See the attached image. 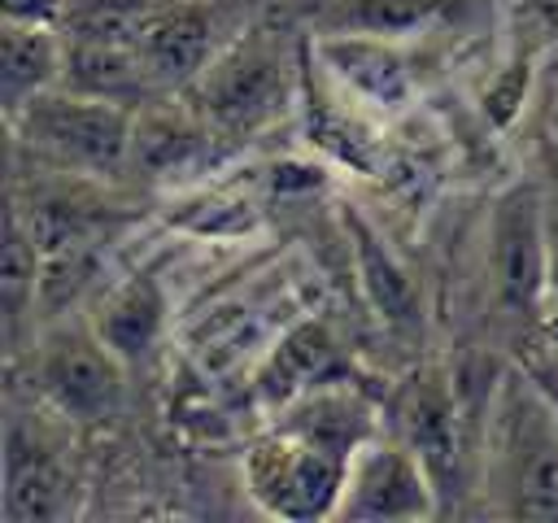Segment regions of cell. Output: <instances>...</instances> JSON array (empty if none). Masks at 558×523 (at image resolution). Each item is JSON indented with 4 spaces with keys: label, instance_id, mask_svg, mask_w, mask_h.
Segmentation results:
<instances>
[{
    "label": "cell",
    "instance_id": "1",
    "mask_svg": "<svg viewBox=\"0 0 558 523\" xmlns=\"http://www.w3.org/2000/svg\"><path fill=\"white\" fill-rule=\"evenodd\" d=\"M475 492L501 519H558V410L523 362L501 366L488 388Z\"/></svg>",
    "mask_w": 558,
    "mask_h": 523
},
{
    "label": "cell",
    "instance_id": "17",
    "mask_svg": "<svg viewBox=\"0 0 558 523\" xmlns=\"http://www.w3.org/2000/svg\"><path fill=\"white\" fill-rule=\"evenodd\" d=\"M475 0H327L314 31H353L397 44H423L453 26H466Z\"/></svg>",
    "mask_w": 558,
    "mask_h": 523
},
{
    "label": "cell",
    "instance_id": "3",
    "mask_svg": "<svg viewBox=\"0 0 558 523\" xmlns=\"http://www.w3.org/2000/svg\"><path fill=\"white\" fill-rule=\"evenodd\" d=\"M9 131L17 148L31 153V161L52 174L87 179V183H118L126 179V161H131L135 105L61 83L26 100L9 118Z\"/></svg>",
    "mask_w": 558,
    "mask_h": 523
},
{
    "label": "cell",
    "instance_id": "10",
    "mask_svg": "<svg viewBox=\"0 0 558 523\" xmlns=\"http://www.w3.org/2000/svg\"><path fill=\"white\" fill-rule=\"evenodd\" d=\"M384 423L423 458L440 488V506L449 510V492L466 484V427H462V401L458 388L440 366L410 370L392 401L384 405Z\"/></svg>",
    "mask_w": 558,
    "mask_h": 523
},
{
    "label": "cell",
    "instance_id": "24",
    "mask_svg": "<svg viewBox=\"0 0 558 523\" xmlns=\"http://www.w3.org/2000/svg\"><path fill=\"white\" fill-rule=\"evenodd\" d=\"M536 336L558 349V262H554V279H549V292H545V309H541Z\"/></svg>",
    "mask_w": 558,
    "mask_h": 523
},
{
    "label": "cell",
    "instance_id": "12",
    "mask_svg": "<svg viewBox=\"0 0 558 523\" xmlns=\"http://www.w3.org/2000/svg\"><path fill=\"white\" fill-rule=\"evenodd\" d=\"M218 144L222 135L187 105L183 92H174L170 100H144L135 105L126 174L148 187H174L192 174H205Z\"/></svg>",
    "mask_w": 558,
    "mask_h": 523
},
{
    "label": "cell",
    "instance_id": "22",
    "mask_svg": "<svg viewBox=\"0 0 558 523\" xmlns=\"http://www.w3.org/2000/svg\"><path fill=\"white\" fill-rule=\"evenodd\" d=\"M519 362L532 370V379L545 388V397H549L554 410H558V349H554L549 340L536 336V344H527V353H523Z\"/></svg>",
    "mask_w": 558,
    "mask_h": 523
},
{
    "label": "cell",
    "instance_id": "2",
    "mask_svg": "<svg viewBox=\"0 0 558 523\" xmlns=\"http://www.w3.org/2000/svg\"><path fill=\"white\" fill-rule=\"evenodd\" d=\"M301 65L305 39L292 44L275 26H248L222 39L183 96L222 139H253L283 118H296Z\"/></svg>",
    "mask_w": 558,
    "mask_h": 523
},
{
    "label": "cell",
    "instance_id": "20",
    "mask_svg": "<svg viewBox=\"0 0 558 523\" xmlns=\"http://www.w3.org/2000/svg\"><path fill=\"white\" fill-rule=\"evenodd\" d=\"M558 48V0H501V52L541 61Z\"/></svg>",
    "mask_w": 558,
    "mask_h": 523
},
{
    "label": "cell",
    "instance_id": "7",
    "mask_svg": "<svg viewBox=\"0 0 558 523\" xmlns=\"http://www.w3.org/2000/svg\"><path fill=\"white\" fill-rule=\"evenodd\" d=\"M126 362L92 331V323H52L31 344V392L70 423H100L122 405Z\"/></svg>",
    "mask_w": 558,
    "mask_h": 523
},
{
    "label": "cell",
    "instance_id": "5",
    "mask_svg": "<svg viewBox=\"0 0 558 523\" xmlns=\"http://www.w3.org/2000/svg\"><path fill=\"white\" fill-rule=\"evenodd\" d=\"M70 418L35 397L31 410H9L4 423V523H61L78 510V471Z\"/></svg>",
    "mask_w": 558,
    "mask_h": 523
},
{
    "label": "cell",
    "instance_id": "16",
    "mask_svg": "<svg viewBox=\"0 0 558 523\" xmlns=\"http://www.w3.org/2000/svg\"><path fill=\"white\" fill-rule=\"evenodd\" d=\"M344 240H349L357 292L371 305V314L388 331H418L423 327V288L357 205L344 209Z\"/></svg>",
    "mask_w": 558,
    "mask_h": 523
},
{
    "label": "cell",
    "instance_id": "18",
    "mask_svg": "<svg viewBox=\"0 0 558 523\" xmlns=\"http://www.w3.org/2000/svg\"><path fill=\"white\" fill-rule=\"evenodd\" d=\"M65 83V35L61 26L4 22L0 26V105L13 118L26 100Z\"/></svg>",
    "mask_w": 558,
    "mask_h": 523
},
{
    "label": "cell",
    "instance_id": "23",
    "mask_svg": "<svg viewBox=\"0 0 558 523\" xmlns=\"http://www.w3.org/2000/svg\"><path fill=\"white\" fill-rule=\"evenodd\" d=\"M70 0H0L4 22H39V26H61Z\"/></svg>",
    "mask_w": 558,
    "mask_h": 523
},
{
    "label": "cell",
    "instance_id": "19",
    "mask_svg": "<svg viewBox=\"0 0 558 523\" xmlns=\"http://www.w3.org/2000/svg\"><path fill=\"white\" fill-rule=\"evenodd\" d=\"M39 240L22 214V205H9L4 218V253H0V301H4V340L17 353V336L35 323L39 309Z\"/></svg>",
    "mask_w": 558,
    "mask_h": 523
},
{
    "label": "cell",
    "instance_id": "6",
    "mask_svg": "<svg viewBox=\"0 0 558 523\" xmlns=\"http://www.w3.org/2000/svg\"><path fill=\"white\" fill-rule=\"evenodd\" d=\"M554 262L558 253L549 244V218L536 183H510L506 192H497L484 248V275L497 309L506 318L536 327L554 279Z\"/></svg>",
    "mask_w": 558,
    "mask_h": 523
},
{
    "label": "cell",
    "instance_id": "4",
    "mask_svg": "<svg viewBox=\"0 0 558 523\" xmlns=\"http://www.w3.org/2000/svg\"><path fill=\"white\" fill-rule=\"evenodd\" d=\"M344 462L349 458L314 445L310 436L283 423H266L257 436L244 440L240 488L270 519H288V523L336 519Z\"/></svg>",
    "mask_w": 558,
    "mask_h": 523
},
{
    "label": "cell",
    "instance_id": "11",
    "mask_svg": "<svg viewBox=\"0 0 558 523\" xmlns=\"http://www.w3.org/2000/svg\"><path fill=\"white\" fill-rule=\"evenodd\" d=\"M310 57L366 109L379 118H397L418 100V65L414 44L353 35V31H310Z\"/></svg>",
    "mask_w": 558,
    "mask_h": 523
},
{
    "label": "cell",
    "instance_id": "8",
    "mask_svg": "<svg viewBox=\"0 0 558 523\" xmlns=\"http://www.w3.org/2000/svg\"><path fill=\"white\" fill-rule=\"evenodd\" d=\"M436 514H445V506H440V488L432 471L388 423L349 453L336 519L414 523V519H436Z\"/></svg>",
    "mask_w": 558,
    "mask_h": 523
},
{
    "label": "cell",
    "instance_id": "21",
    "mask_svg": "<svg viewBox=\"0 0 558 523\" xmlns=\"http://www.w3.org/2000/svg\"><path fill=\"white\" fill-rule=\"evenodd\" d=\"M527 118H536L541 131L558 139V48L536 61V83H532V109H527Z\"/></svg>",
    "mask_w": 558,
    "mask_h": 523
},
{
    "label": "cell",
    "instance_id": "15",
    "mask_svg": "<svg viewBox=\"0 0 558 523\" xmlns=\"http://www.w3.org/2000/svg\"><path fill=\"white\" fill-rule=\"evenodd\" d=\"M87 323L126 366L148 362L170 331L166 279L153 266H140L131 275H118L113 283H100L87 309Z\"/></svg>",
    "mask_w": 558,
    "mask_h": 523
},
{
    "label": "cell",
    "instance_id": "13",
    "mask_svg": "<svg viewBox=\"0 0 558 523\" xmlns=\"http://www.w3.org/2000/svg\"><path fill=\"white\" fill-rule=\"evenodd\" d=\"M331 379H349V357L336 331L323 318H296L288 323L257 357L253 366V392L275 414L279 405L296 401L310 388H323Z\"/></svg>",
    "mask_w": 558,
    "mask_h": 523
},
{
    "label": "cell",
    "instance_id": "14",
    "mask_svg": "<svg viewBox=\"0 0 558 523\" xmlns=\"http://www.w3.org/2000/svg\"><path fill=\"white\" fill-rule=\"evenodd\" d=\"M222 39L227 35L201 0H153L131 48L157 83V92H183L222 48Z\"/></svg>",
    "mask_w": 558,
    "mask_h": 523
},
{
    "label": "cell",
    "instance_id": "9",
    "mask_svg": "<svg viewBox=\"0 0 558 523\" xmlns=\"http://www.w3.org/2000/svg\"><path fill=\"white\" fill-rule=\"evenodd\" d=\"M296 126L305 148L344 174L375 179L388 166V118L353 100L314 57L305 44V65H301V105H296Z\"/></svg>",
    "mask_w": 558,
    "mask_h": 523
}]
</instances>
